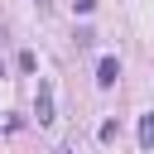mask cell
<instances>
[{"label": "cell", "mask_w": 154, "mask_h": 154, "mask_svg": "<svg viewBox=\"0 0 154 154\" xmlns=\"http://www.w3.org/2000/svg\"><path fill=\"white\" fill-rule=\"evenodd\" d=\"M140 149H154V111L140 116Z\"/></svg>", "instance_id": "cell-3"}, {"label": "cell", "mask_w": 154, "mask_h": 154, "mask_svg": "<svg viewBox=\"0 0 154 154\" xmlns=\"http://www.w3.org/2000/svg\"><path fill=\"white\" fill-rule=\"evenodd\" d=\"M77 10H82V14H91V10H96V0H77Z\"/></svg>", "instance_id": "cell-4"}, {"label": "cell", "mask_w": 154, "mask_h": 154, "mask_svg": "<svg viewBox=\"0 0 154 154\" xmlns=\"http://www.w3.org/2000/svg\"><path fill=\"white\" fill-rule=\"evenodd\" d=\"M116 77H120V63L116 58H101L96 63V87H116Z\"/></svg>", "instance_id": "cell-2"}, {"label": "cell", "mask_w": 154, "mask_h": 154, "mask_svg": "<svg viewBox=\"0 0 154 154\" xmlns=\"http://www.w3.org/2000/svg\"><path fill=\"white\" fill-rule=\"evenodd\" d=\"M34 116H38V125H53V82H48V77H38V96H34Z\"/></svg>", "instance_id": "cell-1"}]
</instances>
